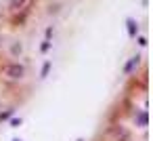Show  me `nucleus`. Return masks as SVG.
<instances>
[{"instance_id":"nucleus-1","label":"nucleus","mask_w":153,"mask_h":141,"mask_svg":"<svg viewBox=\"0 0 153 141\" xmlns=\"http://www.w3.org/2000/svg\"><path fill=\"white\" fill-rule=\"evenodd\" d=\"M128 26H130V34L134 36V32H136V28H134V21H132V19H128Z\"/></svg>"}]
</instances>
